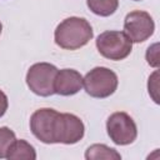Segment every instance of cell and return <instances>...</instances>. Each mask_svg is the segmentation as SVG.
Returning a JSON list of instances; mask_svg holds the SVG:
<instances>
[{
  "mask_svg": "<svg viewBox=\"0 0 160 160\" xmlns=\"http://www.w3.org/2000/svg\"><path fill=\"white\" fill-rule=\"evenodd\" d=\"M134 1H140V0H134Z\"/></svg>",
  "mask_w": 160,
  "mask_h": 160,
  "instance_id": "obj_18",
  "label": "cell"
},
{
  "mask_svg": "<svg viewBox=\"0 0 160 160\" xmlns=\"http://www.w3.org/2000/svg\"><path fill=\"white\" fill-rule=\"evenodd\" d=\"M85 159L86 160H99V159L120 160L121 155L115 149H112L105 144H94L86 149Z\"/></svg>",
  "mask_w": 160,
  "mask_h": 160,
  "instance_id": "obj_11",
  "label": "cell"
},
{
  "mask_svg": "<svg viewBox=\"0 0 160 160\" xmlns=\"http://www.w3.org/2000/svg\"><path fill=\"white\" fill-rule=\"evenodd\" d=\"M15 132L8 128V126H2L0 128V159H6V154L8 150L10 148V145L15 141Z\"/></svg>",
  "mask_w": 160,
  "mask_h": 160,
  "instance_id": "obj_13",
  "label": "cell"
},
{
  "mask_svg": "<svg viewBox=\"0 0 160 160\" xmlns=\"http://www.w3.org/2000/svg\"><path fill=\"white\" fill-rule=\"evenodd\" d=\"M158 78H159V72H158V71H155V72L149 78V82H148L149 94L151 95L152 100H154L156 104H159V98H158V89H159Z\"/></svg>",
  "mask_w": 160,
  "mask_h": 160,
  "instance_id": "obj_15",
  "label": "cell"
},
{
  "mask_svg": "<svg viewBox=\"0 0 160 160\" xmlns=\"http://www.w3.org/2000/svg\"><path fill=\"white\" fill-rule=\"evenodd\" d=\"M106 130L109 138L116 145H129L134 142L138 136L135 121L124 111H116L108 118Z\"/></svg>",
  "mask_w": 160,
  "mask_h": 160,
  "instance_id": "obj_6",
  "label": "cell"
},
{
  "mask_svg": "<svg viewBox=\"0 0 160 160\" xmlns=\"http://www.w3.org/2000/svg\"><path fill=\"white\" fill-rule=\"evenodd\" d=\"M118 75L104 66H96L82 78V86L92 98L105 99L112 95L118 88Z\"/></svg>",
  "mask_w": 160,
  "mask_h": 160,
  "instance_id": "obj_2",
  "label": "cell"
},
{
  "mask_svg": "<svg viewBox=\"0 0 160 160\" xmlns=\"http://www.w3.org/2000/svg\"><path fill=\"white\" fill-rule=\"evenodd\" d=\"M82 88V76L74 69L58 70L54 80V92L61 96L78 94Z\"/></svg>",
  "mask_w": 160,
  "mask_h": 160,
  "instance_id": "obj_9",
  "label": "cell"
},
{
  "mask_svg": "<svg viewBox=\"0 0 160 160\" xmlns=\"http://www.w3.org/2000/svg\"><path fill=\"white\" fill-rule=\"evenodd\" d=\"M6 159L9 160H35L36 152L32 145H30L28 141L20 139L16 140L10 145Z\"/></svg>",
  "mask_w": 160,
  "mask_h": 160,
  "instance_id": "obj_10",
  "label": "cell"
},
{
  "mask_svg": "<svg viewBox=\"0 0 160 160\" xmlns=\"http://www.w3.org/2000/svg\"><path fill=\"white\" fill-rule=\"evenodd\" d=\"M94 36L90 22L84 18L71 16L62 20L55 29L54 39L58 46L65 50H76L85 46Z\"/></svg>",
  "mask_w": 160,
  "mask_h": 160,
  "instance_id": "obj_1",
  "label": "cell"
},
{
  "mask_svg": "<svg viewBox=\"0 0 160 160\" xmlns=\"http://www.w3.org/2000/svg\"><path fill=\"white\" fill-rule=\"evenodd\" d=\"M159 44H154L148 48L146 51V61L152 68H159Z\"/></svg>",
  "mask_w": 160,
  "mask_h": 160,
  "instance_id": "obj_14",
  "label": "cell"
},
{
  "mask_svg": "<svg viewBox=\"0 0 160 160\" xmlns=\"http://www.w3.org/2000/svg\"><path fill=\"white\" fill-rule=\"evenodd\" d=\"M58 68L49 62H36L30 66L26 74L29 89L39 96H50L54 92V80Z\"/></svg>",
  "mask_w": 160,
  "mask_h": 160,
  "instance_id": "obj_4",
  "label": "cell"
},
{
  "mask_svg": "<svg viewBox=\"0 0 160 160\" xmlns=\"http://www.w3.org/2000/svg\"><path fill=\"white\" fill-rule=\"evenodd\" d=\"M98 51L109 60H122L128 58L132 50V42L125 32L118 30H108L96 38Z\"/></svg>",
  "mask_w": 160,
  "mask_h": 160,
  "instance_id": "obj_3",
  "label": "cell"
},
{
  "mask_svg": "<svg viewBox=\"0 0 160 160\" xmlns=\"http://www.w3.org/2000/svg\"><path fill=\"white\" fill-rule=\"evenodd\" d=\"M58 111L50 108L36 110L30 118V130L32 135L44 144H54V122Z\"/></svg>",
  "mask_w": 160,
  "mask_h": 160,
  "instance_id": "obj_8",
  "label": "cell"
},
{
  "mask_svg": "<svg viewBox=\"0 0 160 160\" xmlns=\"http://www.w3.org/2000/svg\"><path fill=\"white\" fill-rule=\"evenodd\" d=\"M8 106H9L8 96H6V94H5L2 90H0V118L6 112Z\"/></svg>",
  "mask_w": 160,
  "mask_h": 160,
  "instance_id": "obj_16",
  "label": "cell"
},
{
  "mask_svg": "<svg viewBox=\"0 0 160 160\" xmlns=\"http://www.w3.org/2000/svg\"><path fill=\"white\" fill-rule=\"evenodd\" d=\"M124 30L131 42H142L154 34L155 22L149 12L134 10L125 16Z\"/></svg>",
  "mask_w": 160,
  "mask_h": 160,
  "instance_id": "obj_7",
  "label": "cell"
},
{
  "mask_svg": "<svg viewBox=\"0 0 160 160\" xmlns=\"http://www.w3.org/2000/svg\"><path fill=\"white\" fill-rule=\"evenodd\" d=\"M84 134L85 126L80 118L69 112H58L54 122V144H76L84 138Z\"/></svg>",
  "mask_w": 160,
  "mask_h": 160,
  "instance_id": "obj_5",
  "label": "cell"
},
{
  "mask_svg": "<svg viewBox=\"0 0 160 160\" xmlns=\"http://www.w3.org/2000/svg\"><path fill=\"white\" fill-rule=\"evenodd\" d=\"M1 31H2V24H1V21H0V34H1Z\"/></svg>",
  "mask_w": 160,
  "mask_h": 160,
  "instance_id": "obj_17",
  "label": "cell"
},
{
  "mask_svg": "<svg viewBox=\"0 0 160 160\" xmlns=\"http://www.w3.org/2000/svg\"><path fill=\"white\" fill-rule=\"evenodd\" d=\"M88 8L99 16L112 15L119 6V0H86Z\"/></svg>",
  "mask_w": 160,
  "mask_h": 160,
  "instance_id": "obj_12",
  "label": "cell"
}]
</instances>
